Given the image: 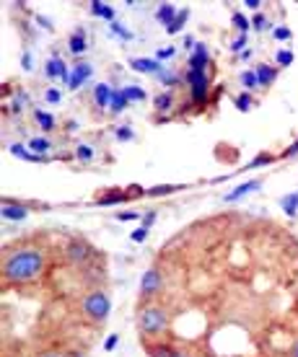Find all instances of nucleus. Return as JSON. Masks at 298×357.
I'll return each mask as SVG.
<instances>
[{"label": "nucleus", "instance_id": "nucleus-16", "mask_svg": "<svg viewBox=\"0 0 298 357\" xmlns=\"http://www.w3.org/2000/svg\"><path fill=\"white\" fill-rule=\"evenodd\" d=\"M68 50H70L75 57L89 50V45H86V31H83V29H75V31L70 34V39H68Z\"/></svg>", "mask_w": 298, "mask_h": 357}, {"label": "nucleus", "instance_id": "nucleus-42", "mask_svg": "<svg viewBox=\"0 0 298 357\" xmlns=\"http://www.w3.org/2000/svg\"><path fill=\"white\" fill-rule=\"evenodd\" d=\"M174 189H177V187H154L148 195H169V192H174Z\"/></svg>", "mask_w": 298, "mask_h": 357}, {"label": "nucleus", "instance_id": "nucleus-14", "mask_svg": "<svg viewBox=\"0 0 298 357\" xmlns=\"http://www.w3.org/2000/svg\"><path fill=\"white\" fill-rule=\"evenodd\" d=\"M130 65H133V70L137 73H145V75H156V73L161 70V63L158 60H151V57H133L130 60Z\"/></svg>", "mask_w": 298, "mask_h": 357}, {"label": "nucleus", "instance_id": "nucleus-31", "mask_svg": "<svg viewBox=\"0 0 298 357\" xmlns=\"http://www.w3.org/2000/svg\"><path fill=\"white\" fill-rule=\"evenodd\" d=\"M187 16H190V10H181L179 16L174 18V24L169 29H166V31H169V34H177V31H179L181 26H184V21H187Z\"/></svg>", "mask_w": 298, "mask_h": 357}, {"label": "nucleus", "instance_id": "nucleus-37", "mask_svg": "<svg viewBox=\"0 0 298 357\" xmlns=\"http://www.w3.org/2000/svg\"><path fill=\"white\" fill-rule=\"evenodd\" d=\"M293 63V52H288V50H285V52H278V65H281V68H288V65Z\"/></svg>", "mask_w": 298, "mask_h": 357}, {"label": "nucleus", "instance_id": "nucleus-7", "mask_svg": "<svg viewBox=\"0 0 298 357\" xmlns=\"http://www.w3.org/2000/svg\"><path fill=\"white\" fill-rule=\"evenodd\" d=\"M29 213H31V205H27V202H18V199H10V197L3 199V218L6 220H24Z\"/></svg>", "mask_w": 298, "mask_h": 357}, {"label": "nucleus", "instance_id": "nucleus-25", "mask_svg": "<svg viewBox=\"0 0 298 357\" xmlns=\"http://www.w3.org/2000/svg\"><path fill=\"white\" fill-rule=\"evenodd\" d=\"M29 104V96L27 93H24V91H16V93H13V101H10L8 104V112H13V114H21V112H24V107H27Z\"/></svg>", "mask_w": 298, "mask_h": 357}, {"label": "nucleus", "instance_id": "nucleus-28", "mask_svg": "<svg viewBox=\"0 0 298 357\" xmlns=\"http://www.w3.org/2000/svg\"><path fill=\"white\" fill-rule=\"evenodd\" d=\"M252 93H239V96H236V109H239V112H252Z\"/></svg>", "mask_w": 298, "mask_h": 357}, {"label": "nucleus", "instance_id": "nucleus-22", "mask_svg": "<svg viewBox=\"0 0 298 357\" xmlns=\"http://www.w3.org/2000/svg\"><path fill=\"white\" fill-rule=\"evenodd\" d=\"M27 148L31 153H36V155H45L47 158V153L52 151V143H50V137H31Z\"/></svg>", "mask_w": 298, "mask_h": 357}, {"label": "nucleus", "instance_id": "nucleus-8", "mask_svg": "<svg viewBox=\"0 0 298 357\" xmlns=\"http://www.w3.org/2000/svg\"><path fill=\"white\" fill-rule=\"evenodd\" d=\"M45 75L50 78V81H65V83H68V78H70V73H68V65L63 63V57H60V54H52V57L47 60Z\"/></svg>", "mask_w": 298, "mask_h": 357}, {"label": "nucleus", "instance_id": "nucleus-36", "mask_svg": "<svg viewBox=\"0 0 298 357\" xmlns=\"http://www.w3.org/2000/svg\"><path fill=\"white\" fill-rule=\"evenodd\" d=\"M114 135H117V140H122V143L133 140V130H130V127H117V130H114Z\"/></svg>", "mask_w": 298, "mask_h": 357}, {"label": "nucleus", "instance_id": "nucleus-40", "mask_svg": "<svg viewBox=\"0 0 298 357\" xmlns=\"http://www.w3.org/2000/svg\"><path fill=\"white\" fill-rule=\"evenodd\" d=\"M244 47H246V36H239V39L231 42V52H241Z\"/></svg>", "mask_w": 298, "mask_h": 357}, {"label": "nucleus", "instance_id": "nucleus-45", "mask_svg": "<svg viewBox=\"0 0 298 357\" xmlns=\"http://www.w3.org/2000/svg\"><path fill=\"white\" fill-rule=\"evenodd\" d=\"M119 220H137L140 218V213H122V215H117Z\"/></svg>", "mask_w": 298, "mask_h": 357}, {"label": "nucleus", "instance_id": "nucleus-12", "mask_svg": "<svg viewBox=\"0 0 298 357\" xmlns=\"http://www.w3.org/2000/svg\"><path fill=\"white\" fill-rule=\"evenodd\" d=\"M254 73H257V81H260V89H270L272 83L278 81V68L275 65H257L254 68Z\"/></svg>", "mask_w": 298, "mask_h": 357}, {"label": "nucleus", "instance_id": "nucleus-4", "mask_svg": "<svg viewBox=\"0 0 298 357\" xmlns=\"http://www.w3.org/2000/svg\"><path fill=\"white\" fill-rule=\"evenodd\" d=\"M184 83H187V89H190V96H192V104L195 107H205L208 104V96H210V78L205 70H192L187 68L184 73Z\"/></svg>", "mask_w": 298, "mask_h": 357}, {"label": "nucleus", "instance_id": "nucleus-41", "mask_svg": "<svg viewBox=\"0 0 298 357\" xmlns=\"http://www.w3.org/2000/svg\"><path fill=\"white\" fill-rule=\"evenodd\" d=\"M270 161H272V155H267V153H265V155H257V158L249 163V169H254V166H262V163H270Z\"/></svg>", "mask_w": 298, "mask_h": 357}, {"label": "nucleus", "instance_id": "nucleus-2", "mask_svg": "<svg viewBox=\"0 0 298 357\" xmlns=\"http://www.w3.org/2000/svg\"><path fill=\"white\" fill-rule=\"evenodd\" d=\"M172 316L161 303H140L137 305V331L145 340H158L169 331Z\"/></svg>", "mask_w": 298, "mask_h": 357}, {"label": "nucleus", "instance_id": "nucleus-19", "mask_svg": "<svg viewBox=\"0 0 298 357\" xmlns=\"http://www.w3.org/2000/svg\"><path fill=\"white\" fill-rule=\"evenodd\" d=\"M179 16V13H177V8H174L172 3H161V8L156 10V18H158V21H161L163 26L169 29L174 24V18Z\"/></svg>", "mask_w": 298, "mask_h": 357}, {"label": "nucleus", "instance_id": "nucleus-10", "mask_svg": "<svg viewBox=\"0 0 298 357\" xmlns=\"http://www.w3.org/2000/svg\"><path fill=\"white\" fill-rule=\"evenodd\" d=\"M145 355L148 357H177L179 355V349L174 347V344H169V342L145 340Z\"/></svg>", "mask_w": 298, "mask_h": 357}, {"label": "nucleus", "instance_id": "nucleus-32", "mask_svg": "<svg viewBox=\"0 0 298 357\" xmlns=\"http://www.w3.org/2000/svg\"><path fill=\"white\" fill-rule=\"evenodd\" d=\"M252 29H257V31H267V29H270L267 16H265V13H257V16L252 18Z\"/></svg>", "mask_w": 298, "mask_h": 357}, {"label": "nucleus", "instance_id": "nucleus-6", "mask_svg": "<svg viewBox=\"0 0 298 357\" xmlns=\"http://www.w3.org/2000/svg\"><path fill=\"white\" fill-rule=\"evenodd\" d=\"M65 259L70 261L73 267H83V264H89L94 259V246H91L86 238H70V241L65 243Z\"/></svg>", "mask_w": 298, "mask_h": 357}, {"label": "nucleus", "instance_id": "nucleus-30", "mask_svg": "<svg viewBox=\"0 0 298 357\" xmlns=\"http://www.w3.org/2000/svg\"><path fill=\"white\" fill-rule=\"evenodd\" d=\"M75 158L83 163H89L91 158H94V148H91V145H78V148H75Z\"/></svg>", "mask_w": 298, "mask_h": 357}, {"label": "nucleus", "instance_id": "nucleus-27", "mask_svg": "<svg viewBox=\"0 0 298 357\" xmlns=\"http://www.w3.org/2000/svg\"><path fill=\"white\" fill-rule=\"evenodd\" d=\"M125 96L130 98V104H133V101H145V91L140 89V86H125Z\"/></svg>", "mask_w": 298, "mask_h": 357}, {"label": "nucleus", "instance_id": "nucleus-11", "mask_svg": "<svg viewBox=\"0 0 298 357\" xmlns=\"http://www.w3.org/2000/svg\"><path fill=\"white\" fill-rule=\"evenodd\" d=\"M210 65V54H208V47L202 45H195V52H192L190 63H187V68H192V70H208Z\"/></svg>", "mask_w": 298, "mask_h": 357}, {"label": "nucleus", "instance_id": "nucleus-39", "mask_svg": "<svg viewBox=\"0 0 298 357\" xmlns=\"http://www.w3.org/2000/svg\"><path fill=\"white\" fill-rule=\"evenodd\" d=\"M272 36H275V39H281V42H285V39H290V29H285V26L272 29Z\"/></svg>", "mask_w": 298, "mask_h": 357}, {"label": "nucleus", "instance_id": "nucleus-34", "mask_svg": "<svg viewBox=\"0 0 298 357\" xmlns=\"http://www.w3.org/2000/svg\"><path fill=\"white\" fill-rule=\"evenodd\" d=\"M45 98H47V104H60V98H63V93L57 89H47L45 91Z\"/></svg>", "mask_w": 298, "mask_h": 357}, {"label": "nucleus", "instance_id": "nucleus-21", "mask_svg": "<svg viewBox=\"0 0 298 357\" xmlns=\"http://www.w3.org/2000/svg\"><path fill=\"white\" fill-rule=\"evenodd\" d=\"M34 119H36V125H39V130H45V132H52L54 127H57L54 116L47 114L45 109H34Z\"/></svg>", "mask_w": 298, "mask_h": 357}, {"label": "nucleus", "instance_id": "nucleus-13", "mask_svg": "<svg viewBox=\"0 0 298 357\" xmlns=\"http://www.w3.org/2000/svg\"><path fill=\"white\" fill-rule=\"evenodd\" d=\"M156 114H169L174 107H177V93L174 91H161L158 96L154 98Z\"/></svg>", "mask_w": 298, "mask_h": 357}, {"label": "nucleus", "instance_id": "nucleus-50", "mask_svg": "<svg viewBox=\"0 0 298 357\" xmlns=\"http://www.w3.org/2000/svg\"><path fill=\"white\" fill-rule=\"evenodd\" d=\"M177 357H192V355H190V352H184V349H179V355H177Z\"/></svg>", "mask_w": 298, "mask_h": 357}, {"label": "nucleus", "instance_id": "nucleus-9", "mask_svg": "<svg viewBox=\"0 0 298 357\" xmlns=\"http://www.w3.org/2000/svg\"><path fill=\"white\" fill-rule=\"evenodd\" d=\"M91 73H94V68L89 63H75V68L70 70V78H68V89L78 91L91 78Z\"/></svg>", "mask_w": 298, "mask_h": 357}, {"label": "nucleus", "instance_id": "nucleus-43", "mask_svg": "<svg viewBox=\"0 0 298 357\" xmlns=\"http://www.w3.org/2000/svg\"><path fill=\"white\" fill-rule=\"evenodd\" d=\"M21 65H24V70H31V54L29 52L21 54Z\"/></svg>", "mask_w": 298, "mask_h": 357}, {"label": "nucleus", "instance_id": "nucleus-29", "mask_svg": "<svg viewBox=\"0 0 298 357\" xmlns=\"http://www.w3.org/2000/svg\"><path fill=\"white\" fill-rule=\"evenodd\" d=\"M231 21H234V29L236 31H241V34H246V31H249V18L246 16H241V13H234V16H231Z\"/></svg>", "mask_w": 298, "mask_h": 357}, {"label": "nucleus", "instance_id": "nucleus-35", "mask_svg": "<svg viewBox=\"0 0 298 357\" xmlns=\"http://www.w3.org/2000/svg\"><path fill=\"white\" fill-rule=\"evenodd\" d=\"M174 54H177V47H163V50L156 52V60L161 63V60H169V57H174Z\"/></svg>", "mask_w": 298, "mask_h": 357}, {"label": "nucleus", "instance_id": "nucleus-33", "mask_svg": "<svg viewBox=\"0 0 298 357\" xmlns=\"http://www.w3.org/2000/svg\"><path fill=\"white\" fill-rule=\"evenodd\" d=\"M112 31H114V34H117V36H122L125 42H130V39H133V31H127V29L122 26V24H117V21L112 24Z\"/></svg>", "mask_w": 298, "mask_h": 357}, {"label": "nucleus", "instance_id": "nucleus-48", "mask_svg": "<svg viewBox=\"0 0 298 357\" xmlns=\"http://www.w3.org/2000/svg\"><path fill=\"white\" fill-rule=\"evenodd\" d=\"M114 344H117V337H109L107 344H104V347H107V349H114Z\"/></svg>", "mask_w": 298, "mask_h": 357}, {"label": "nucleus", "instance_id": "nucleus-15", "mask_svg": "<svg viewBox=\"0 0 298 357\" xmlns=\"http://www.w3.org/2000/svg\"><path fill=\"white\" fill-rule=\"evenodd\" d=\"M112 93H114V89H112L109 83H96V89H94V104L99 109H109Z\"/></svg>", "mask_w": 298, "mask_h": 357}, {"label": "nucleus", "instance_id": "nucleus-5", "mask_svg": "<svg viewBox=\"0 0 298 357\" xmlns=\"http://www.w3.org/2000/svg\"><path fill=\"white\" fill-rule=\"evenodd\" d=\"M163 290V272L158 267H151L140 280V303H156V298Z\"/></svg>", "mask_w": 298, "mask_h": 357}, {"label": "nucleus", "instance_id": "nucleus-47", "mask_svg": "<svg viewBox=\"0 0 298 357\" xmlns=\"http://www.w3.org/2000/svg\"><path fill=\"white\" fill-rule=\"evenodd\" d=\"M156 220V213H148V215H143V228H148V225L154 223Z\"/></svg>", "mask_w": 298, "mask_h": 357}, {"label": "nucleus", "instance_id": "nucleus-18", "mask_svg": "<svg viewBox=\"0 0 298 357\" xmlns=\"http://www.w3.org/2000/svg\"><path fill=\"white\" fill-rule=\"evenodd\" d=\"M260 187H262V181H260V178H252V181H246V184H241V187H236L231 195L223 197V202H236L239 197H246L249 192H254V189H260Z\"/></svg>", "mask_w": 298, "mask_h": 357}, {"label": "nucleus", "instance_id": "nucleus-49", "mask_svg": "<svg viewBox=\"0 0 298 357\" xmlns=\"http://www.w3.org/2000/svg\"><path fill=\"white\" fill-rule=\"evenodd\" d=\"M290 357H298V340H296V344H293V349H290Z\"/></svg>", "mask_w": 298, "mask_h": 357}, {"label": "nucleus", "instance_id": "nucleus-38", "mask_svg": "<svg viewBox=\"0 0 298 357\" xmlns=\"http://www.w3.org/2000/svg\"><path fill=\"white\" fill-rule=\"evenodd\" d=\"M130 238H133L135 243L145 241V238H148V228H143V225H140V228H135V231L130 233Z\"/></svg>", "mask_w": 298, "mask_h": 357}, {"label": "nucleus", "instance_id": "nucleus-17", "mask_svg": "<svg viewBox=\"0 0 298 357\" xmlns=\"http://www.w3.org/2000/svg\"><path fill=\"white\" fill-rule=\"evenodd\" d=\"M156 78H158V83H161L166 91H174V86H179V83L184 81L179 73L169 70V68H161V70L156 73Z\"/></svg>", "mask_w": 298, "mask_h": 357}, {"label": "nucleus", "instance_id": "nucleus-24", "mask_svg": "<svg viewBox=\"0 0 298 357\" xmlns=\"http://www.w3.org/2000/svg\"><path fill=\"white\" fill-rule=\"evenodd\" d=\"M239 83L244 86L246 93H252V91L260 89V81H257V73H254V70H241V73H239Z\"/></svg>", "mask_w": 298, "mask_h": 357}, {"label": "nucleus", "instance_id": "nucleus-26", "mask_svg": "<svg viewBox=\"0 0 298 357\" xmlns=\"http://www.w3.org/2000/svg\"><path fill=\"white\" fill-rule=\"evenodd\" d=\"M127 195H119V189H114V195H104V197H96V202L99 205H117V202H125Z\"/></svg>", "mask_w": 298, "mask_h": 357}, {"label": "nucleus", "instance_id": "nucleus-23", "mask_svg": "<svg viewBox=\"0 0 298 357\" xmlns=\"http://www.w3.org/2000/svg\"><path fill=\"white\" fill-rule=\"evenodd\" d=\"M91 13L99 18H107V21L114 24V8L107 6V3H101V0H94V3H91Z\"/></svg>", "mask_w": 298, "mask_h": 357}, {"label": "nucleus", "instance_id": "nucleus-46", "mask_svg": "<svg viewBox=\"0 0 298 357\" xmlns=\"http://www.w3.org/2000/svg\"><path fill=\"white\" fill-rule=\"evenodd\" d=\"M244 6H246V8H252V10H260V6H262V3H260V0H244Z\"/></svg>", "mask_w": 298, "mask_h": 357}, {"label": "nucleus", "instance_id": "nucleus-3", "mask_svg": "<svg viewBox=\"0 0 298 357\" xmlns=\"http://www.w3.org/2000/svg\"><path fill=\"white\" fill-rule=\"evenodd\" d=\"M81 313H83V319H86V321L96 324V326H101V324L107 321L109 313H112V301H109L107 290H101V287H91L89 293L83 295Z\"/></svg>", "mask_w": 298, "mask_h": 357}, {"label": "nucleus", "instance_id": "nucleus-20", "mask_svg": "<svg viewBox=\"0 0 298 357\" xmlns=\"http://www.w3.org/2000/svg\"><path fill=\"white\" fill-rule=\"evenodd\" d=\"M127 107H130V98L125 96V91L114 89V93H112V104H109V112H112V114H122Z\"/></svg>", "mask_w": 298, "mask_h": 357}, {"label": "nucleus", "instance_id": "nucleus-44", "mask_svg": "<svg viewBox=\"0 0 298 357\" xmlns=\"http://www.w3.org/2000/svg\"><path fill=\"white\" fill-rule=\"evenodd\" d=\"M36 357H65L63 352H57V349H45V352H39Z\"/></svg>", "mask_w": 298, "mask_h": 357}, {"label": "nucleus", "instance_id": "nucleus-1", "mask_svg": "<svg viewBox=\"0 0 298 357\" xmlns=\"http://www.w3.org/2000/svg\"><path fill=\"white\" fill-rule=\"evenodd\" d=\"M45 272V251L34 246L6 251L3 257V280L8 285H31Z\"/></svg>", "mask_w": 298, "mask_h": 357}]
</instances>
